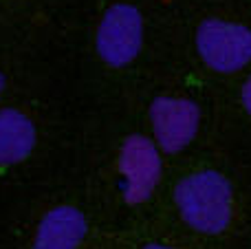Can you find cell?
I'll list each match as a JSON object with an SVG mask.
<instances>
[{"label": "cell", "mask_w": 251, "mask_h": 249, "mask_svg": "<svg viewBox=\"0 0 251 249\" xmlns=\"http://www.w3.org/2000/svg\"><path fill=\"white\" fill-rule=\"evenodd\" d=\"M174 203L185 225L199 234L214 236L225 232L231 223L234 190L221 172L199 170L176 183Z\"/></svg>", "instance_id": "6da1fadb"}, {"label": "cell", "mask_w": 251, "mask_h": 249, "mask_svg": "<svg viewBox=\"0 0 251 249\" xmlns=\"http://www.w3.org/2000/svg\"><path fill=\"white\" fill-rule=\"evenodd\" d=\"M146 35V18L134 0H113L101 11L95 31V49L101 62L122 69L137 60Z\"/></svg>", "instance_id": "7a4b0ae2"}, {"label": "cell", "mask_w": 251, "mask_h": 249, "mask_svg": "<svg viewBox=\"0 0 251 249\" xmlns=\"http://www.w3.org/2000/svg\"><path fill=\"white\" fill-rule=\"evenodd\" d=\"M201 60L216 73H236L251 62V26L223 16H207L194 33Z\"/></svg>", "instance_id": "3957f363"}, {"label": "cell", "mask_w": 251, "mask_h": 249, "mask_svg": "<svg viewBox=\"0 0 251 249\" xmlns=\"http://www.w3.org/2000/svg\"><path fill=\"white\" fill-rule=\"evenodd\" d=\"M150 128L154 144L168 154L185 150L201 126V108L187 97L159 95L150 104Z\"/></svg>", "instance_id": "277c9868"}, {"label": "cell", "mask_w": 251, "mask_h": 249, "mask_svg": "<svg viewBox=\"0 0 251 249\" xmlns=\"http://www.w3.org/2000/svg\"><path fill=\"white\" fill-rule=\"evenodd\" d=\"M119 172L124 176V201L128 205H141L152 197L161 181L159 146L143 135L126 137L119 150Z\"/></svg>", "instance_id": "5b68a950"}, {"label": "cell", "mask_w": 251, "mask_h": 249, "mask_svg": "<svg viewBox=\"0 0 251 249\" xmlns=\"http://www.w3.org/2000/svg\"><path fill=\"white\" fill-rule=\"evenodd\" d=\"M88 232L84 214L73 205H57L42 216L31 249H77Z\"/></svg>", "instance_id": "8992f818"}, {"label": "cell", "mask_w": 251, "mask_h": 249, "mask_svg": "<svg viewBox=\"0 0 251 249\" xmlns=\"http://www.w3.org/2000/svg\"><path fill=\"white\" fill-rule=\"evenodd\" d=\"M38 130L29 115L18 108L0 110V168L25 161L35 148Z\"/></svg>", "instance_id": "52a82bcc"}, {"label": "cell", "mask_w": 251, "mask_h": 249, "mask_svg": "<svg viewBox=\"0 0 251 249\" xmlns=\"http://www.w3.org/2000/svg\"><path fill=\"white\" fill-rule=\"evenodd\" d=\"M240 100H243L245 110L251 115V75L247 77V82L243 84V93H240Z\"/></svg>", "instance_id": "ba28073f"}, {"label": "cell", "mask_w": 251, "mask_h": 249, "mask_svg": "<svg viewBox=\"0 0 251 249\" xmlns=\"http://www.w3.org/2000/svg\"><path fill=\"white\" fill-rule=\"evenodd\" d=\"M143 249H176V247H170V245H161V243H148Z\"/></svg>", "instance_id": "9c48e42d"}, {"label": "cell", "mask_w": 251, "mask_h": 249, "mask_svg": "<svg viewBox=\"0 0 251 249\" xmlns=\"http://www.w3.org/2000/svg\"><path fill=\"white\" fill-rule=\"evenodd\" d=\"M4 84H7V79H4V73L0 71V97H2V93H4Z\"/></svg>", "instance_id": "30bf717a"}]
</instances>
